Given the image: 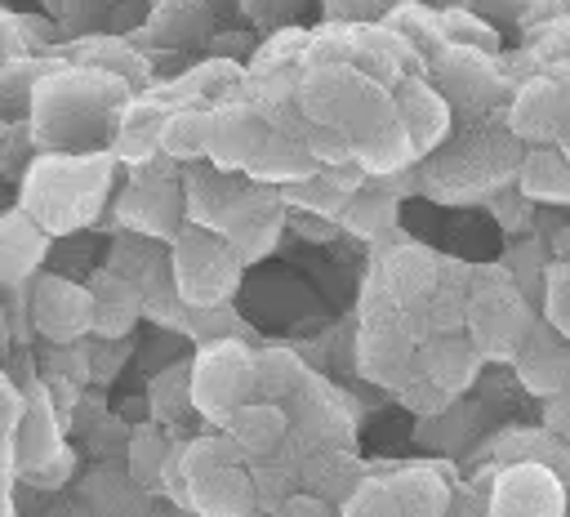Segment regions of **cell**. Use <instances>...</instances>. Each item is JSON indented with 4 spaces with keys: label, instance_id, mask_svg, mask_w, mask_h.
Listing matches in <instances>:
<instances>
[{
    "label": "cell",
    "instance_id": "cell-7",
    "mask_svg": "<svg viewBox=\"0 0 570 517\" xmlns=\"http://www.w3.org/2000/svg\"><path fill=\"white\" fill-rule=\"evenodd\" d=\"M129 183L116 196V218L120 227H134L142 236L169 241L183 223V187H178V160L165 152H151L147 160L129 165Z\"/></svg>",
    "mask_w": 570,
    "mask_h": 517
},
{
    "label": "cell",
    "instance_id": "cell-3",
    "mask_svg": "<svg viewBox=\"0 0 570 517\" xmlns=\"http://www.w3.org/2000/svg\"><path fill=\"white\" fill-rule=\"evenodd\" d=\"M165 263H169V281L178 290L183 303L200 308V303H232L245 276L240 254L232 250V241L205 223H178V232L165 241Z\"/></svg>",
    "mask_w": 570,
    "mask_h": 517
},
{
    "label": "cell",
    "instance_id": "cell-11",
    "mask_svg": "<svg viewBox=\"0 0 570 517\" xmlns=\"http://www.w3.org/2000/svg\"><path fill=\"white\" fill-rule=\"evenodd\" d=\"M174 499L200 517H245L258 513V495H254V477L245 468V459H223V464H205L178 477Z\"/></svg>",
    "mask_w": 570,
    "mask_h": 517
},
{
    "label": "cell",
    "instance_id": "cell-10",
    "mask_svg": "<svg viewBox=\"0 0 570 517\" xmlns=\"http://www.w3.org/2000/svg\"><path fill=\"white\" fill-rule=\"evenodd\" d=\"M570 508L566 481L557 477V468L548 459H512L490 477V495H485V513L494 517H561Z\"/></svg>",
    "mask_w": 570,
    "mask_h": 517
},
{
    "label": "cell",
    "instance_id": "cell-42",
    "mask_svg": "<svg viewBox=\"0 0 570 517\" xmlns=\"http://www.w3.org/2000/svg\"><path fill=\"white\" fill-rule=\"evenodd\" d=\"M539 401H543V410H539L543 432H552L561 446H570V383L548 392V397H539Z\"/></svg>",
    "mask_w": 570,
    "mask_h": 517
},
{
    "label": "cell",
    "instance_id": "cell-28",
    "mask_svg": "<svg viewBox=\"0 0 570 517\" xmlns=\"http://www.w3.org/2000/svg\"><path fill=\"white\" fill-rule=\"evenodd\" d=\"M174 446H178V428H165L156 419L134 423V432L125 437V477L138 490H160V477H165Z\"/></svg>",
    "mask_w": 570,
    "mask_h": 517
},
{
    "label": "cell",
    "instance_id": "cell-29",
    "mask_svg": "<svg viewBox=\"0 0 570 517\" xmlns=\"http://www.w3.org/2000/svg\"><path fill=\"white\" fill-rule=\"evenodd\" d=\"M165 111H169V103H160V98H125L116 134H111V156L134 165V160H147L151 152H160L156 138H160Z\"/></svg>",
    "mask_w": 570,
    "mask_h": 517
},
{
    "label": "cell",
    "instance_id": "cell-45",
    "mask_svg": "<svg viewBox=\"0 0 570 517\" xmlns=\"http://www.w3.org/2000/svg\"><path fill=\"white\" fill-rule=\"evenodd\" d=\"M321 9L330 22H370L374 18L370 0H321Z\"/></svg>",
    "mask_w": 570,
    "mask_h": 517
},
{
    "label": "cell",
    "instance_id": "cell-49",
    "mask_svg": "<svg viewBox=\"0 0 570 517\" xmlns=\"http://www.w3.org/2000/svg\"><path fill=\"white\" fill-rule=\"evenodd\" d=\"M557 152L570 160V120H566V125H561V134H557Z\"/></svg>",
    "mask_w": 570,
    "mask_h": 517
},
{
    "label": "cell",
    "instance_id": "cell-19",
    "mask_svg": "<svg viewBox=\"0 0 570 517\" xmlns=\"http://www.w3.org/2000/svg\"><path fill=\"white\" fill-rule=\"evenodd\" d=\"M89 290V334L98 339H129V330L142 321V290L116 267H98L85 281Z\"/></svg>",
    "mask_w": 570,
    "mask_h": 517
},
{
    "label": "cell",
    "instance_id": "cell-39",
    "mask_svg": "<svg viewBox=\"0 0 570 517\" xmlns=\"http://www.w3.org/2000/svg\"><path fill=\"white\" fill-rule=\"evenodd\" d=\"M392 392H396V401H401L405 410H414V414H423V419H432V414L450 410V401H454V392H450V388H441L436 379H428L423 370H410Z\"/></svg>",
    "mask_w": 570,
    "mask_h": 517
},
{
    "label": "cell",
    "instance_id": "cell-17",
    "mask_svg": "<svg viewBox=\"0 0 570 517\" xmlns=\"http://www.w3.org/2000/svg\"><path fill=\"white\" fill-rule=\"evenodd\" d=\"M570 120V98L561 89V80L548 76H530L517 85L512 103H508V134L521 143H557L561 125Z\"/></svg>",
    "mask_w": 570,
    "mask_h": 517
},
{
    "label": "cell",
    "instance_id": "cell-48",
    "mask_svg": "<svg viewBox=\"0 0 570 517\" xmlns=\"http://www.w3.org/2000/svg\"><path fill=\"white\" fill-rule=\"evenodd\" d=\"M0 481H13V446H9V432H0Z\"/></svg>",
    "mask_w": 570,
    "mask_h": 517
},
{
    "label": "cell",
    "instance_id": "cell-43",
    "mask_svg": "<svg viewBox=\"0 0 570 517\" xmlns=\"http://www.w3.org/2000/svg\"><path fill=\"white\" fill-rule=\"evenodd\" d=\"M276 513H285V517H330L338 508L321 490H285L281 504H276Z\"/></svg>",
    "mask_w": 570,
    "mask_h": 517
},
{
    "label": "cell",
    "instance_id": "cell-2",
    "mask_svg": "<svg viewBox=\"0 0 570 517\" xmlns=\"http://www.w3.org/2000/svg\"><path fill=\"white\" fill-rule=\"evenodd\" d=\"M129 98L116 71H40L31 94V129L40 147H89L111 111Z\"/></svg>",
    "mask_w": 570,
    "mask_h": 517
},
{
    "label": "cell",
    "instance_id": "cell-35",
    "mask_svg": "<svg viewBox=\"0 0 570 517\" xmlns=\"http://www.w3.org/2000/svg\"><path fill=\"white\" fill-rule=\"evenodd\" d=\"M183 339L191 343H209V339H245V321L236 316L232 303H187V321H183Z\"/></svg>",
    "mask_w": 570,
    "mask_h": 517
},
{
    "label": "cell",
    "instance_id": "cell-4",
    "mask_svg": "<svg viewBox=\"0 0 570 517\" xmlns=\"http://www.w3.org/2000/svg\"><path fill=\"white\" fill-rule=\"evenodd\" d=\"M472 285L463 294V334L485 361H512L521 334L534 321L530 294L503 267H468Z\"/></svg>",
    "mask_w": 570,
    "mask_h": 517
},
{
    "label": "cell",
    "instance_id": "cell-6",
    "mask_svg": "<svg viewBox=\"0 0 570 517\" xmlns=\"http://www.w3.org/2000/svg\"><path fill=\"white\" fill-rule=\"evenodd\" d=\"M9 446H13V477L27 486H40V490L62 486L76 468V455L62 441V419L49 392H31L22 401V414L9 428Z\"/></svg>",
    "mask_w": 570,
    "mask_h": 517
},
{
    "label": "cell",
    "instance_id": "cell-9",
    "mask_svg": "<svg viewBox=\"0 0 570 517\" xmlns=\"http://www.w3.org/2000/svg\"><path fill=\"white\" fill-rule=\"evenodd\" d=\"M214 232H223L232 241V250L240 254L245 267L249 263H263L281 245V236H285V201H281V187L245 178V187L214 218Z\"/></svg>",
    "mask_w": 570,
    "mask_h": 517
},
{
    "label": "cell",
    "instance_id": "cell-23",
    "mask_svg": "<svg viewBox=\"0 0 570 517\" xmlns=\"http://www.w3.org/2000/svg\"><path fill=\"white\" fill-rule=\"evenodd\" d=\"M178 187H183V218L214 227V218L227 209V201L245 187V174L240 169H223V165L200 156V160L178 165Z\"/></svg>",
    "mask_w": 570,
    "mask_h": 517
},
{
    "label": "cell",
    "instance_id": "cell-31",
    "mask_svg": "<svg viewBox=\"0 0 570 517\" xmlns=\"http://www.w3.org/2000/svg\"><path fill=\"white\" fill-rule=\"evenodd\" d=\"M147 419L165 423V428H183L196 419L191 410V392H187V361H174L165 370H156L147 379Z\"/></svg>",
    "mask_w": 570,
    "mask_h": 517
},
{
    "label": "cell",
    "instance_id": "cell-37",
    "mask_svg": "<svg viewBox=\"0 0 570 517\" xmlns=\"http://www.w3.org/2000/svg\"><path fill=\"white\" fill-rule=\"evenodd\" d=\"M45 62L36 58H9L0 67V116H27L31 111V94L40 80Z\"/></svg>",
    "mask_w": 570,
    "mask_h": 517
},
{
    "label": "cell",
    "instance_id": "cell-47",
    "mask_svg": "<svg viewBox=\"0 0 570 517\" xmlns=\"http://www.w3.org/2000/svg\"><path fill=\"white\" fill-rule=\"evenodd\" d=\"M459 4H468V9H499L503 18H517V13H525L530 0H459Z\"/></svg>",
    "mask_w": 570,
    "mask_h": 517
},
{
    "label": "cell",
    "instance_id": "cell-38",
    "mask_svg": "<svg viewBox=\"0 0 570 517\" xmlns=\"http://www.w3.org/2000/svg\"><path fill=\"white\" fill-rule=\"evenodd\" d=\"M343 517H396V499L387 490V477L383 472H370V477H356L343 495V504H334Z\"/></svg>",
    "mask_w": 570,
    "mask_h": 517
},
{
    "label": "cell",
    "instance_id": "cell-22",
    "mask_svg": "<svg viewBox=\"0 0 570 517\" xmlns=\"http://www.w3.org/2000/svg\"><path fill=\"white\" fill-rule=\"evenodd\" d=\"M316 169V156L307 152V138H303V116L294 111V125L289 120H272V134L263 138V147L254 152V160L245 165V178L254 183H289V178H303Z\"/></svg>",
    "mask_w": 570,
    "mask_h": 517
},
{
    "label": "cell",
    "instance_id": "cell-41",
    "mask_svg": "<svg viewBox=\"0 0 570 517\" xmlns=\"http://www.w3.org/2000/svg\"><path fill=\"white\" fill-rule=\"evenodd\" d=\"M530 49H539V58H548L552 67L557 62H570V13L548 18L543 31H539V40H530Z\"/></svg>",
    "mask_w": 570,
    "mask_h": 517
},
{
    "label": "cell",
    "instance_id": "cell-8",
    "mask_svg": "<svg viewBox=\"0 0 570 517\" xmlns=\"http://www.w3.org/2000/svg\"><path fill=\"white\" fill-rule=\"evenodd\" d=\"M356 370L379 388H396L414 370V339L405 330V316L374 281L365 285V303H361Z\"/></svg>",
    "mask_w": 570,
    "mask_h": 517
},
{
    "label": "cell",
    "instance_id": "cell-12",
    "mask_svg": "<svg viewBox=\"0 0 570 517\" xmlns=\"http://www.w3.org/2000/svg\"><path fill=\"white\" fill-rule=\"evenodd\" d=\"M428 62H432V76H428V80L441 89V98H445L454 111L481 116L485 107H494V98H499V76L490 71V53L445 40Z\"/></svg>",
    "mask_w": 570,
    "mask_h": 517
},
{
    "label": "cell",
    "instance_id": "cell-33",
    "mask_svg": "<svg viewBox=\"0 0 570 517\" xmlns=\"http://www.w3.org/2000/svg\"><path fill=\"white\" fill-rule=\"evenodd\" d=\"M539 316L561 334L570 339V258H552L543 263V285H539Z\"/></svg>",
    "mask_w": 570,
    "mask_h": 517
},
{
    "label": "cell",
    "instance_id": "cell-40",
    "mask_svg": "<svg viewBox=\"0 0 570 517\" xmlns=\"http://www.w3.org/2000/svg\"><path fill=\"white\" fill-rule=\"evenodd\" d=\"M539 250H543L539 241H521V245H512L508 258H503V272L530 294V303L539 299V285H543V254H539Z\"/></svg>",
    "mask_w": 570,
    "mask_h": 517
},
{
    "label": "cell",
    "instance_id": "cell-52",
    "mask_svg": "<svg viewBox=\"0 0 570 517\" xmlns=\"http://www.w3.org/2000/svg\"><path fill=\"white\" fill-rule=\"evenodd\" d=\"M0 339H4V330H0Z\"/></svg>",
    "mask_w": 570,
    "mask_h": 517
},
{
    "label": "cell",
    "instance_id": "cell-21",
    "mask_svg": "<svg viewBox=\"0 0 570 517\" xmlns=\"http://www.w3.org/2000/svg\"><path fill=\"white\" fill-rule=\"evenodd\" d=\"M481 365H485V357H481V352H476V343L463 334V325L414 343V370H423L428 379H436V383H441V388H450L454 397H459L463 388H472V383H476Z\"/></svg>",
    "mask_w": 570,
    "mask_h": 517
},
{
    "label": "cell",
    "instance_id": "cell-24",
    "mask_svg": "<svg viewBox=\"0 0 570 517\" xmlns=\"http://www.w3.org/2000/svg\"><path fill=\"white\" fill-rule=\"evenodd\" d=\"M396 209H401V187H392V174H365L347 196H343V209H338V227L343 232H356L365 241H379L396 227Z\"/></svg>",
    "mask_w": 570,
    "mask_h": 517
},
{
    "label": "cell",
    "instance_id": "cell-15",
    "mask_svg": "<svg viewBox=\"0 0 570 517\" xmlns=\"http://www.w3.org/2000/svg\"><path fill=\"white\" fill-rule=\"evenodd\" d=\"M31 330L49 343L89 339V290L71 276H36V285H31Z\"/></svg>",
    "mask_w": 570,
    "mask_h": 517
},
{
    "label": "cell",
    "instance_id": "cell-32",
    "mask_svg": "<svg viewBox=\"0 0 570 517\" xmlns=\"http://www.w3.org/2000/svg\"><path fill=\"white\" fill-rule=\"evenodd\" d=\"M160 263H165V241L142 236V232H134V227H125V232L111 241V250H107V267L125 272V276L138 281V285H142Z\"/></svg>",
    "mask_w": 570,
    "mask_h": 517
},
{
    "label": "cell",
    "instance_id": "cell-16",
    "mask_svg": "<svg viewBox=\"0 0 570 517\" xmlns=\"http://www.w3.org/2000/svg\"><path fill=\"white\" fill-rule=\"evenodd\" d=\"M370 281L405 312L410 303H419L436 281H441V258L419 245V241H396V245H379L374 250V272Z\"/></svg>",
    "mask_w": 570,
    "mask_h": 517
},
{
    "label": "cell",
    "instance_id": "cell-51",
    "mask_svg": "<svg viewBox=\"0 0 570 517\" xmlns=\"http://www.w3.org/2000/svg\"><path fill=\"white\" fill-rule=\"evenodd\" d=\"M428 9H450V4H459V0H423Z\"/></svg>",
    "mask_w": 570,
    "mask_h": 517
},
{
    "label": "cell",
    "instance_id": "cell-14",
    "mask_svg": "<svg viewBox=\"0 0 570 517\" xmlns=\"http://www.w3.org/2000/svg\"><path fill=\"white\" fill-rule=\"evenodd\" d=\"M392 111L410 138V152L414 160L419 156H432L445 138H450V125H454V107L441 98V89L419 76V71H405L396 85H392Z\"/></svg>",
    "mask_w": 570,
    "mask_h": 517
},
{
    "label": "cell",
    "instance_id": "cell-20",
    "mask_svg": "<svg viewBox=\"0 0 570 517\" xmlns=\"http://www.w3.org/2000/svg\"><path fill=\"white\" fill-rule=\"evenodd\" d=\"M218 428L232 437V446L240 450L245 464L249 459H272V455H281L289 446V410L281 401H272V397L240 401Z\"/></svg>",
    "mask_w": 570,
    "mask_h": 517
},
{
    "label": "cell",
    "instance_id": "cell-30",
    "mask_svg": "<svg viewBox=\"0 0 570 517\" xmlns=\"http://www.w3.org/2000/svg\"><path fill=\"white\" fill-rule=\"evenodd\" d=\"M160 152L174 156L178 165L200 160L205 143H209V103H191V107H169L160 120Z\"/></svg>",
    "mask_w": 570,
    "mask_h": 517
},
{
    "label": "cell",
    "instance_id": "cell-5",
    "mask_svg": "<svg viewBox=\"0 0 570 517\" xmlns=\"http://www.w3.org/2000/svg\"><path fill=\"white\" fill-rule=\"evenodd\" d=\"M187 392H191V410L205 423H223L240 401L258 397L254 383V348L245 339H209L196 343V352L187 357Z\"/></svg>",
    "mask_w": 570,
    "mask_h": 517
},
{
    "label": "cell",
    "instance_id": "cell-27",
    "mask_svg": "<svg viewBox=\"0 0 570 517\" xmlns=\"http://www.w3.org/2000/svg\"><path fill=\"white\" fill-rule=\"evenodd\" d=\"M387 477V490L396 499V517H441L450 513V486L436 472V464H401Z\"/></svg>",
    "mask_w": 570,
    "mask_h": 517
},
{
    "label": "cell",
    "instance_id": "cell-18",
    "mask_svg": "<svg viewBox=\"0 0 570 517\" xmlns=\"http://www.w3.org/2000/svg\"><path fill=\"white\" fill-rule=\"evenodd\" d=\"M508 365L517 370V383L530 397H548L570 383V339H561L543 316H534Z\"/></svg>",
    "mask_w": 570,
    "mask_h": 517
},
{
    "label": "cell",
    "instance_id": "cell-50",
    "mask_svg": "<svg viewBox=\"0 0 570 517\" xmlns=\"http://www.w3.org/2000/svg\"><path fill=\"white\" fill-rule=\"evenodd\" d=\"M557 245H561V250H557V254H566V258H570V223H566V227H561V232H557Z\"/></svg>",
    "mask_w": 570,
    "mask_h": 517
},
{
    "label": "cell",
    "instance_id": "cell-46",
    "mask_svg": "<svg viewBox=\"0 0 570 517\" xmlns=\"http://www.w3.org/2000/svg\"><path fill=\"white\" fill-rule=\"evenodd\" d=\"M245 4V13L254 18V22H263V27H272V22H281L298 0H240Z\"/></svg>",
    "mask_w": 570,
    "mask_h": 517
},
{
    "label": "cell",
    "instance_id": "cell-26",
    "mask_svg": "<svg viewBox=\"0 0 570 517\" xmlns=\"http://www.w3.org/2000/svg\"><path fill=\"white\" fill-rule=\"evenodd\" d=\"M517 192L530 205H570V160L557 143H530L517 160Z\"/></svg>",
    "mask_w": 570,
    "mask_h": 517
},
{
    "label": "cell",
    "instance_id": "cell-34",
    "mask_svg": "<svg viewBox=\"0 0 570 517\" xmlns=\"http://www.w3.org/2000/svg\"><path fill=\"white\" fill-rule=\"evenodd\" d=\"M436 18H441V36H445L450 45H468V49H481V53H499V36H494V27H490L476 9L450 4V9H436Z\"/></svg>",
    "mask_w": 570,
    "mask_h": 517
},
{
    "label": "cell",
    "instance_id": "cell-1",
    "mask_svg": "<svg viewBox=\"0 0 570 517\" xmlns=\"http://www.w3.org/2000/svg\"><path fill=\"white\" fill-rule=\"evenodd\" d=\"M111 174H116V156L111 152H71V147H45L18 187V205L49 232V236H67L89 227L111 192Z\"/></svg>",
    "mask_w": 570,
    "mask_h": 517
},
{
    "label": "cell",
    "instance_id": "cell-44",
    "mask_svg": "<svg viewBox=\"0 0 570 517\" xmlns=\"http://www.w3.org/2000/svg\"><path fill=\"white\" fill-rule=\"evenodd\" d=\"M22 401H27V392L0 370V432H9L13 423H18V414H22Z\"/></svg>",
    "mask_w": 570,
    "mask_h": 517
},
{
    "label": "cell",
    "instance_id": "cell-36",
    "mask_svg": "<svg viewBox=\"0 0 570 517\" xmlns=\"http://www.w3.org/2000/svg\"><path fill=\"white\" fill-rule=\"evenodd\" d=\"M254 383H258V397L285 401L298 383H307V374L294 352H254Z\"/></svg>",
    "mask_w": 570,
    "mask_h": 517
},
{
    "label": "cell",
    "instance_id": "cell-25",
    "mask_svg": "<svg viewBox=\"0 0 570 517\" xmlns=\"http://www.w3.org/2000/svg\"><path fill=\"white\" fill-rule=\"evenodd\" d=\"M49 254V232L18 205L0 214V285H22Z\"/></svg>",
    "mask_w": 570,
    "mask_h": 517
},
{
    "label": "cell",
    "instance_id": "cell-13",
    "mask_svg": "<svg viewBox=\"0 0 570 517\" xmlns=\"http://www.w3.org/2000/svg\"><path fill=\"white\" fill-rule=\"evenodd\" d=\"M267 134H272V116L258 103H249V98H218V103H209L205 160L245 174V165L254 160V152L263 147Z\"/></svg>",
    "mask_w": 570,
    "mask_h": 517
}]
</instances>
